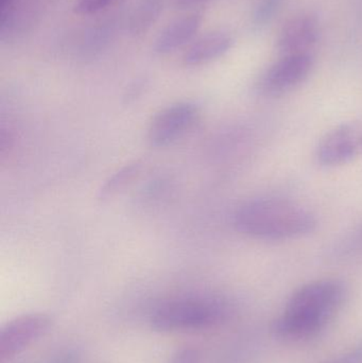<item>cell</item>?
<instances>
[{"mask_svg":"<svg viewBox=\"0 0 362 363\" xmlns=\"http://www.w3.org/2000/svg\"><path fill=\"white\" fill-rule=\"evenodd\" d=\"M348 288L338 279L306 284L293 292L281 315L272 322L276 338L302 342L320 336L341 311Z\"/></svg>","mask_w":362,"mask_h":363,"instance_id":"1","label":"cell"},{"mask_svg":"<svg viewBox=\"0 0 362 363\" xmlns=\"http://www.w3.org/2000/svg\"><path fill=\"white\" fill-rule=\"evenodd\" d=\"M236 230L247 236L266 240H285L310 234L317 222L301 205L283 199L249 201L234 215Z\"/></svg>","mask_w":362,"mask_h":363,"instance_id":"2","label":"cell"},{"mask_svg":"<svg viewBox=\"0 0 362 363\" xmlns=\"http://www.w3.org/2000/svg\"><path fill=\"white\" fill-rule=\"evenodd\" d=\"M236 315L235 303L223 296H185L155 307L150 325L157 332L208 330L227 323Z\"/></svg>","mask_w":362,"mask_h":363,"instance_id":"3","label":"cell"},{"mask_svg":"<svg viewBox=\"0 0 362 363\" xmlns=\"http://www.w3.org/2000/svg\"><path fill=\"white\" fill-rule=\"evenodd\" d=\"M200 108L191 101H180L159 111L148 129V140L151 146L162 148L180 140L197 123Z\"/></svg>","mask_w":362,"mask_h":363,"instance_id":"4","label":"cell"},{"mask_svg":"<svg viewBox=\"0 0 362 363\" xmlns=\"http://www.w3.org/2000/svg\"><path fill=\"white\" fill-rule=\"evenodd\" d=\"M52 325V319L45 313H25L10 320L0 330V360L11 359L27 349Z\"/></svg>","mask_w":362,"mask_h":363,"instance_id":"5","label":"cell"},{"mask_svg":"<svg viewBox=\"0 0 362 363\" xmlns=\"http://www.w3.org/2000/svg\"><path fill=\"white\" fill-rule=\"evenodd\" d=\"M312 65V57L308 53L283 55L261 77L259 91L267 96L283 95L304 82Z\"/></svg>","mask_w":362,"mask_h":363,"instance_id":"6","label":"cell"},{"mask_svg":"<svg viewBox=\"0 0 362 363\" xmlns=\"http://www.w3.org/2000/svg\"><path fill=\"white\" fill-rule=\"evenodd\" d=\"M362 155V127L344 123L329 131L317 148L319 163L327 167L344 165Z\"/></svg>","mask_w":362,"mask_h":363,"instance_id":"7","label":"cell"},{"mask_svg":"<svg viewBox=\"0 0 362 363\" xmlns=\"http://www.w3.org/2000/svg\"><path fill=\"white\" fill-rule=\"evenodd\" d=\"M319 38V23L314 16L301 15L290 19L283 27L278 48L283 55L307 53Z\"/></svg>","mask_w":362,"mask_h":363,"instance_id":"8","label":"cell"},{"mask_svg":"<svg viewBox=\"0 0 362 363\" xmlns=\"http://www.w3.org/2000/svg\"><path fill=\"white\" fill-rule=\"evenodd\" d=\"M233 38L227 32H210L196 40L183 57L186 66H201L210 63L229 52Z\"/></svg>","mask_w":362,"mask_h":363,"instance_id":"9","label":"cell"},{"mask_svg":"<svg viewBox=\"0 0 362 363\" xmlns=\"http://www.w3.org/2000/svg\"><path fill=\"white\" fill-rule=\"evenodd\" d=\"M201 21V15L191 14L170 23L157 36L153 50L157 55H168L188 44L199 31Z\"/></svg>","mask_w":362,"mask_h":363,"instance_id":"10","label":"cell"},{"mask_svg":"<svg viewBox=\"0 0 362 363\" xmlns=\"http://www.w3.org/2000/svg\"><path fill=\"white\" fill-rule=\"evenodd\" d=\"M162 10V0H142L130 18L129 32L131 35L140 36L146 33L154 25Z\"/></svg>","mask_w":362,"mask_h":363,"instance_id":"11","label":"cell"},{"mask_svg":"<svg viewBox=\"0 0 362 363\" xmlns=\"http://www.w3.org/2000/svg\"><path fill=\"white\" fill-rule=\"evenodd\" d=\"M142 164L140 161L132 162L128 165L123 166L117 170L113 176H111L102 186L99 191V199L101 201L110 200L115 196L123 191L138 176L142 170Z\"/></svg>","mask_w":362,"mask_h":363,"instance_id":"12","label":"cell"},{"mask_svg":"<svg viewBox=\"0 0 362 363\" xmlns=\"http://www.w3.org/2000/svg\"><path fill=\"white\" fill-rule=\"evenodd\" d=\"M284 1L285 0H259L253 13V21L256 25L269 23Z\"/></svg>","mask_w":362,"mask_h":363,"instance_id":"13","label":"cell"},{"mask_svg":"<svg viewBox=\"0 0 362 363\" xmlns=\"http://www.w3.org/2000/svg\"><path fill=\"white\" fill-rule=\"evenodd\" d=\"M117 1L119 0H77L74 11L76 14L89 16L106 10Z\"/></svg>","mask_w":362,"mask_h":363,"instance_id":"14","label":"cell"},{"mask_svg":"<svg viewBox=\"0 0 362 363\" xmlns=\"http://www.w3.org/2000/svg\"><path fill=\"white\" fill-rule=\"evenodd\" d=\"M320 363H362V340Z\"/></svg>","mask_w":362,"mask_h":363,"instance_id":"15","label":"cell"},{"mask_svg":"<svg viewBox=\"0 0 362 363\" xmlns=\"http://www.w3.org/2000/svg\"><path fill=\"white\" fill-rule=\"evenodd\" d=\"M170 363H200V353L193 347H181L172 356Z\"/></svg>","mask_w":362,"mask_h":363,"instance_id":"16","label":"cell"},{"mask_svg":"<svg viewBox=\"0 0 362 363\" xmlns=\"http://www.w3.org/2000/svg\"><path fill=\"white\" fill-rule=\"evenodd\" d=\"M48 363H81V355L74 349L63 350L51 357Z\"/></svg>","mask_w":362,"mask_h":363,"instance_id":"17","label":"cell"},{"mask_svg":"<svg viewBox=\"0 0 362 363\" xmlns=\"http://www.w3.org/2000/svg\"><path fill=\"white\" fill-rule=\"evenodd\" d=\"M0 8H1V14H0V26H1V30L6 28L8 25L9 21H11L13 12H14L15 2L16 0H0Z\"/></svg>","mask_w":362,"mask_h":363,"instance_id":"18","label":"cell"},{"mask_svg":"<svg viewBox=\"0 0 362 363\" xmlns=\"http://www.w3.org/2000/svg\"><path fill=\"white\" fill-rule=\"evenodd\" d=\"M147 83H148V81L145 78L137 79V80L134 81V82L130 85L129 89H128V99H135L137 96H140V94L142 93V91H144L145 87L147 86Z\"/></svg>","mask_w":362,"mask_h":363,"instance_id":"19","label":"cell"},{"mask_svg":"<svg viewBox=\"0 0 362 363\" xmlns=\"http://www.w3.org/2000/svg\"><path fill=\"white\" fill-rule=\"evenodd\" d=\"M208 0H176V6L179 9L191 8V6H199Z\"/></svg>","mask_w":362,"mask_h":363,"instance_id":"20","label":"cell"}]
</instances>
